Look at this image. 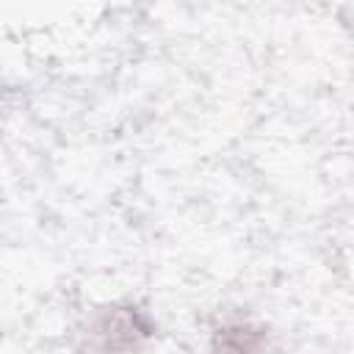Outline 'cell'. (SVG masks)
<instances>
[{"mask_svg": "<svg viewBox=\"0 0 354 354\" xmlns=\"http://www.w3.org/2000/svg\"><path fill=\"white\" fill-rule=\"evenodd\" d=\"M80 337L83 354H144L155 324L136 304H108L88 315Z\"/></svg>", "mask_w": 354, "mask_h": 354, "instance_id": "cell-1", "label": "cell"}, {"mask_svg": "<svg viewBox=\"0 0 354 354\" xmlns=\"http://www.w3.org/2000/svg\"><path fill=\"white\" fill-rule=\"evenodd\" d=\"M210 354H277V343L266 324L224 315L210 326Z\"/></svg>", "mask_w": 354, "mask_h": 354, "instance_id": "cell-2", "label": "cell"}]
</instances>
